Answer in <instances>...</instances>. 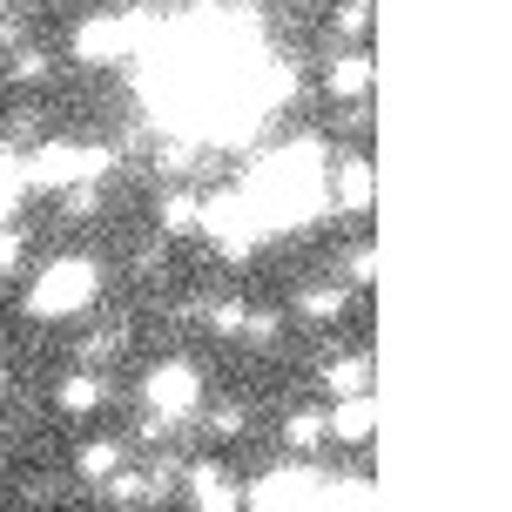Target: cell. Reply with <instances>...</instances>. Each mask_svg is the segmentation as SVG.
<instances>
[{
	"label": "cell",
	"instance_id": "cell-1",
	"mask_svg": "<svg viewBox=\"0 0 512 512\" xmlns=\"http://www.w3.org/2000/svg\"><path fill=\"white\" fill-rule=\"evenodd\" d=\"M250 216H270L277 230H290V223H304L310 209L324 203V169H317V149L310 142H290V149H277L270 162H263V176L250 182Z\"/></svg>",
	"mask_w": 512,
	"mask_h": 512
},
{
	"label": "cell",
	"instance_id": "cell-9",
	"mask_svg": "<svg viewBox=\"0 0 512 512\" xmlns=\"http://www.w3.org/2000/svg\"><path fill=\"white\" fill-rule=\"evenodd\" d=\"M54 405H61V411H75V418H81V411L108 405V384L95 378V371H81V378H68L61 391H54Z\"/></svg>",
	"mask_w": 512,
	"mask_h": 512
},
{
	"label": "cell",
	"instance_id": "cell-12",
	"mask_svg": "<svg viewBox=\"0 0 512 512\" xmlns=\"http://www.w3.org/2000/svg\"><path fill=\"white\" fill-rule=\"evenodd\" d=\"M364 378H371V358H364V351H358V358H337L331 371H324V384H331L337 398H351V391H364Z\"/></svg>",
	"mask_w": 512,
	"mask_h": 512
},
{
	"label": "cell",
	"instance_id": "cell-13",
	"mask_svg": "<svg viewBox=\"0 0 512 512\" xmlns=\"http://www.w3.org/2000/svg\"><path fill=\"white\" fill-rule=\"evenodd\" d=\"M310 512H371V492H364L358 479H351V486H324Z\"/></svg>",
	"mask_w": 512,
	"mask_h": 512
},
{
	"label": "cell",
	"instance_id": "cell-2",
	"mask_svg": "<svg viewBox=\"0 0 512 512\" xmlns=\"http://www.w3.org/2000/svg\"><path fill=\"white\" fill-rule=\"evenodd\" d=\"M95 297H102V270L88 256H54L27 290V317H81Z\"/></svg>",
	"mask_w": 512,
	"mask_h": 512
},
{
	"label": "cell",
	"instance_id": "cell-17",
	"mask_svg": "<svg viewBox=\"0 0 512 512\" xmlns=\"http://www.w3.org/2000/svg\"><path fill=\"white\" fill-rule=\"evenodd\" d=\"M344 310V290H304V317H337Z\"/></svg>",
	"mask_w": 512,
	"mask_h": 512
},
{
	"label": "cell",
	"instance_id": "cell-4",
	"mask_svg": "<svg viewBox=\"0 0 512 512\" xmlns=\"http://www.w3.org/2000/svg\"><path fill=\"white\" fill-rule=\"evenodd\" d=\"M95 169H108L102 149H68V142H48V149L27 162V182H34V189H81Z\"/></svg>",
	"mask_w": 512,
	"mask_h": 512
},
{
	"label": "cell",
	"instance_id": "cell-10",
	"mask_svg": "<svg viewBox=\"0 0 512 512\" xmlns=\"http://www.w3.org/2000/svg\"><path fill=\"white\" fill-rule=\"evenodd\" d=\"M21 196H27V162L7 149V142H0V216L21 203Z\"/></svg>",
	"mask_w": 512,
	"mask_h": 512
},
{
	"label": "cell",
	"instance_id": "cell-14",
	"mask_svg": "<svg viewBox=\"0 0 512 512\" xmlns=\"http://www.w3.org/2000/svg\"><path fill=\"white\" fill-rule=\"evenodd\" d=\"M337 203H344V209L371 203V169H364V162H344V176H337Z\"/></svg>",
	"mask_w": 512,
	"mask_h": 512
},
{
	"label": "cell",
	"instance_id": "cell-18",
	"mask_svg": "<svg viewBox=\"0 0 512 512\" xmlns=\"http://www.w3.org/2000/svg\"><path fill=\"white\" fill-rule=\"evenodd\" d=\"M162 216H169V230H189V223H196V203H189V196H169Z\"/></svg>",
	"mask_w": 512,
	"mask_h": 512
},
{
	"label": "cell",
	"instance_id": "cell-21",
	"mask_svg": "<svg viewBox=\"0 0 512 512\" xmlns=\"http://www.w3.org/2000/svg\"><path fill=\"white\" fill-rule=\"evenodd\" d=\"M0 391H7V378H0Z\"/></svg>",
	"mask_w": 512,
	"mask_h": 512
},
{
	"label": "cell",
	"instance_id": "cell-11",
	"mask_svg": "<svg viewBox=\"0 0 512 512\" xmlns=\"http://www.w3.org/2000/svg\"><path fill=\"white\" fill-rule=\"evenodd\" d=\"M324 432H331V411H297L290 418V452H317Z\"/></svg>",
	"mask_w": 512,
	"mask_h": 512
},
{
	"label": "cell",
	"instance_id": "cell-19",
	"mask_svg": "<svg viewBox=\"0 0 512 512\" xmlns=\"http://www.w3.org/2000/svg\"><path fill=\"white\" fill-rule=\"evenodd\" d=\"M21 263V230H0V277Z\"/></svg>",
	"mask_w": 512,
	"mask_h": 512
},
{
	"label": "cell",
	"instance_id": "cell-20",
	"mask_svg": "<svg viewBox=\"0 0 512 512\" xmlns=\"http://www.w3.org/2000/svg\"><path fill=\"white\" fill-rule=\"evenodd\" d=\"M216 432L236 438V432H243V411H236V405H230V411H216Z\"/></svg>",
	"mask_w": 512,
	"mask_h": 512
},
{
	"label": "cell",
	"instance_id": "cell-15",
	"mask_svg": "<svg viewBox=\"0 0 512 512\" xmlns=\"http://www.w3.org/2000/svg\"><path fill=\"white\" fill-rule=\"evenodd\" d=\"M81 472H88V479H115V472H122V445H115V438H108V445H81Z\"/></svg>",
	"mask_w": 512,
	"mask_h": 512
},
{
	"label": "cell",
	"instance_id": "cell-3",
	"mask_svg": "<svg viewBox=\"0 0 512 512\" xmlns=\"http://www.w3.org/2000/svg\"><path fill=\"white\" fill-rule=\"evenodd\" d=\"M142 405H149L162 425H169V418H189V411L203 405V378H196V364H182V358L155 364L149 384H142Z\"/></svg>",
	"mask_w": 512,
	"mask_h": 512
},
{
	"label": "cell",
	"instance_id": "cell-16",
	"mask_svg": "<svg viewBox=\"0 0 512 512\" xmlns=\"http://www.w3.org/2000/svg\"><path fill=\"white\" fill-rule=\"evenodd\" d=\"M364 75H371V68H364V54L337 61V68H331V95H358V88H364Z\"/></svg>",
	"mask_w": 512,
	"mask_h": 512
},
{
	"label": "cell",
	"instance_id": "cell-8",
	"mask_svg": "<svg viewBox=\"0 0 512 512\" xmlns=\"http://www.w3.org/2000/svg\"><path fill=\"white\" fill-rule=\"evenodd\" d=\"M371 425H378V398H371V391H351V398H337L331 432L344 438V445H364V438H371Z\"/></svg>",
	"mask_w": 512,
	"mask_h": 512
},
{
	"label": "cell",
	"instance_id": "cell-7",
	"mask_svg": "<svg viewBox=\"0 0 512 512\" xmlns=\"http://www.w3.org/2000/svg\"><path fill=\"white\" fill-rule=\"evenodd\" d=\"M189 506H196V512H243V492H236L230 472L196 465V472H189Z\"/></svg>",
	"mask_w": 512,
	"mask_h": 512
},
{
	"label": "cell",
	"instance_id": "cell-5",
	"mask_svg": "<svg viewBox=\"0 0 512 512\" xmlns=\"http://www.w3.org/2000/svg\"><path fill=\"white\" fill-rule=\"evenodd\" d=\"M317 492H324V472H317V465H283V472H270V479H256L250 506L256 512H310Z\"/></svg>",
	"mask_w": 512,
	"mask_h": 512
},
{
	"label": "cell",
	"instance_id": "cell-6",
	"mask_svg": "<svg viewBox=\"0 0 512 512\" xmlns=\"http://www.w3.org/2000/svg\"><path fill=\"white\" fill-rule=\"evenodd\" d=\"M128 41H135V21H128V14H95V21H81V34H75L81 61H108V54H122Z\"/></svg>",
	"mask_w": 512,
	"mask_h": 512
}]
</instances>
